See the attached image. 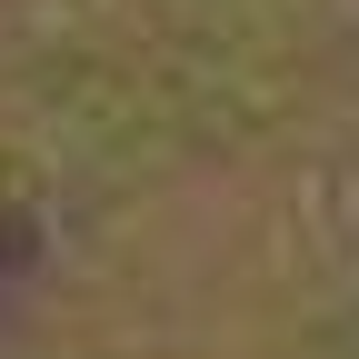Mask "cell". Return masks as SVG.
<instances>
[{"mask_svg": "<svg viewBox=\"0 0 359 359\" xmlns=\"http://www.w3.org/2000/svg\"><path fill=\"white\" fill-rule=\"evenodd\" d=\"M0 359H359V0H0Z\"/></svg>", "mask_w": 359, "mask_h": 359, "instance_id": "1", "label": "cell"}]
</instances>
